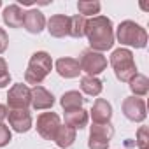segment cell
I'll list each match as a JSON object with an SVG mask.
<instances>
[{
	"mask_svg": "<svg viewBox=\"0 0 149 149\" xmlns=\"http://www.w3.org/2000/svg\"><path fill=\"white\" fill-rule=\"evenodd\" d=\"M84 35L90 40V46L93 51L102 53L114 46V32H112V21L105 16H95L91 19H86V30Z\"/></svg>",
	"mask_w": 149,
	"mask_h": 149,
	"instance_id": "6da1fadb",
	"label": "cell"
},
{
	"mask_svg": "<svg viewBox=\"0 0 149 149\" xmlns=\"http://www.w3.org/2000/svg\"><path fill=\"white\" fill-rule=\"evenodd\" d=\"M53 68V60L46 51H37L32 54L28 61V68L25 72V81L33 86H40V83L46 79V76Z\"/></svg>",
	"mask_w": 149,
	"mask_h": 149,
	"instance_id": "7a4b0ae2",
	"label": "cell"
},
{
	"mask_svg": "<svg viewBox=\"0 0 149 149\" xmlns=\"http://www.w3.org/2000/svg\"><path fill=\"white\" fill-rule=\"evenodd\" d=\"M111 65L114 68L116 77L121 83H130L137 76V65L133 61V54L130 49L119 47L111 54Z\"/></svg>",
	"mask_w": 149,
	"mask_h": 149,
	"instance_id": "3957f363",
	"label": "cell"
},
{
	"mask_svg": "<svg viewBox=\"0 0 149 149\" xmlns=\"http://www.w3.org/2000/svg\"><path fill=\"white\" fill-rule=\"evenodd\" d=\"M116 37H118V40L121 44L133 46V47H139V49L146 47V44H147V33H146V30L140 25H137L135 21H130V19L119 23Z\"/></svg>",
	"mask_w": 149,
	"mask_h": 149,
	"instance_id": "277c9868",
	"label": "cell"
},
{
	"mask_svg": "<svg viewBox=\"0 0 149 149\" xmlns=\"http://www.w3.org/2000/svg\"><path fill=\"white\" fill-rule=\"evenodd\" d=\"M77 61H79L81 70H84L91 77H95L97 74H100L107 68V58L102 53H97L93 49H84Z\"/></svg>",
	"mask_w": 149,
	"mask_h": 149,
	"instance_id": "5b68a950",
	"label": "cell"
},
{
	"mask_svg": "<svg viewBox=\"0 0 149 149\" xmlns=\"http://www.w3.org/2000/svg\"><path fill=\"white\" fill-rule=\"evenodd\" d=\"M112 135H114V128H112L111 123H105V125L93 123V126L90 130L88 147L90 149H107Z\"/></svg>",
	"mask_w": 149,
	"mask_h": 149,
	"instance_id": "8992f818",
	"label": "cell"
},
{
	"mask_svg": "<svg viewBox=\"0 0 149 149\" xmlns=\"http://www.w3.org/2000/svg\"><path fill=\"white\" fill-rule=\"evenodd\" d=\"M7 104L11 107V111H19V109H26L32 104V91L26 84L19 83L14 84L9 93H7Z\"/></svg>",
	"mask_w": 149,
	"mask_h": 149,
	"instance_id": "52a82bcc",
	"label": "cell"
},
{
	"mask_svg": "<svg viewBox=\"0 0 149 149\" xmlns=\"http://www.w3.org/2000/svg\"><path fill=\"white\" fill-rule=\"evenodd\" d=\"M60 126V116L54 112H42L37 118V132L46 140H54Z\"/></svg>",
	"mask_w": 149,
	"mask_h": 149,
	"instance_id": "ba28073f",
	"label": "cell"
},
{
	"mask_svg": "<svg viewBox=\"0 0 149 149\" xmlns=\"http://www.w3.org/2000/svg\"><path fill=\"white\" fill-rule=\"evenodd\" d=\"M123 114L130 119V121H144L147 112H146V102L142 98L137 97H128L123 100Z\"/></svg>",
	"mask_w": 149,
	"mask_h": 149,
	"instance_id": "9c48e42d",
	"label": "cell"
},
{
	"mask_svg": "<svg viewBox=\"0 0 149 149\" xmlns=\"http://www.w3.org/2000/svg\"><path fill=\"white\" fill-rule=\"evenodd\" d=\"M32 107L35 111H44V109H51L54 104V97L51 91H47L44 86H33L32 90Z\"/></svg>",
	"mask_w": 149,
	"mask_h": 149,
	"instance_id": "30bf717a",
	"label": "cell"
},
{
	"mask_svg": "<svg viewBox=\"0 0 149 149\" xmlns=\"http://www.w3.org/2000/svg\"><path fill=\"white\" fill-rule=\"evenodd\" d=\"M9 116V125L13 126L14 132L18 133H25L32 128V116L26 109H19V111H11L7 112Z\"/></svg>",
	"mask_w": 149,
	"mask_h": 149,
	"instance_id": "8fae6325",
	"label": "cell"
},
{
	"mask_svg": "<svg viewBox=\"0 0 149 149\" xmlns=\"http://www.w3.org/2000/svg\"><path fill=\"white\" fill-rule=\"evenodd\" d=\"M68 28H70V18L65 16V14L51 16V19L47 21V32L56 39H61V37L68 35Z\"/></svg>",
	"mask_w": 149,
	"mask_h": 149,
	"instance_id": "7c38bea8",
	"label": "cell"
},
{
	"mask_svg": "<svg viewBox=\"0 0 149 149\" xmlns=\"http://www.w3.org/2000/svg\"><path fill=\"white\" fill-rule=\"evenodd\" d=\"M23 26L26 28V32L30 33H40L46 26V18L40 11L37 9H30L25 13V19H23Z\"/></svg>",
	"mask_w": 149,
	"mask_h": 149,
	"instance_id": "4fadbf2b",
	"label": "cell"
},
{
	"mask_svg": "<svg viewBox=\"0 0 149 149\" xmlns=\"http://www.w3.org/2000/svg\"><path fill=\"white\" fill-rule=\"evenodd\" d=\"M91 118H93V123L97 125H105L111 121L112 118V107L107 100L104 98H97L95 104H93V109H91Z\"/></svg>",
	"mask_w": 149,
	"mask_h": 149,
	"instance_id": "5bb4252c",
	"label": "cell"
},
{
	"mask_svg": "<svg viewBox=\"0 0 149 149\" xmlns=\"http://www.w3.org/2000/svg\"><path fill=\"white\" fill-rule=\"evenodd\" d=\"M56 72L65 79H74L81 74L79 61L74 58H60L56 60Z\"/></svg>",
	"mask_w": 149,
	"mask_h": 149,
	"instance_id": "9a60e30c",
	"label": "cell"
},
{
	"mask_svg": "<svg viewBox=\"0 0 149 149\" xmlns=\"http://www.w3.org/2000/svg\"><path fill=\"white\" fill-rule=\"evenodd\" d=\"M2 19L7 26L11 28H19L23 26V19H25V13L21 11L19 6L13 4V6H7L4 9V14H2Z\"/></svg>",
	"mask_w": 149,
	"mask_h": 149,
	"instance_id": "2e32d148",
	"label": "cell"
},
{
	"mask_svg": "<svg viewBox=\"0 0 149 149\" xmlns=\"http://www.w3.org/2000/svg\"><path fill=\"white\" fill-rule=\"evenodd\" d=\"M65 125L70 126V128H74V130L86 128V125H88V112L84 109L65 111Z\"/></svg>",
	"mask_w": 149,
	"mask_h": 149,
	"instance_id": "e0dca14e",
	"label": "cell"
},
{
	"mask_svg": "<svg viewBox=\"0 0 149 149\" xmlns=\"http://www.w3.org/2000/svg\"><path fill=\"white\" fill-rule=\"evenodd\" d=\"M60 104L65 111H74V109H83V104H84V98L79 91H67L61 95L60 98Z\"/></svg>",
	"mask_w": 149,
	"mask_h": 149,
	"instance_id": "ac0fdd59",
	"label": "cell"
},
{
	"mask_svg": "<svg viewBox=\"0 0 149 149\" xmlns=\"http://www.w3.org/2000/svg\"><path fill=\"white\" fill-rule=\"evenodd\" d=\"M76 140V130L70 128V126H60L56 137H54V142L58 144V147L65 149V147H70Z\"/></svg>",
	"mask_w": 149,
	"mask_h": 149,
	"instance_id": "d6986e66",
	"label": "cell"
},
{
	"mask_svg": "<svg viewBox=\"0 0 149 149\" xmlns=\"http://www.w3.org/2000/svg\"><path fill=\"white\" fill-rule=\"evenodd\" d=\"M102 81L98 77H91V76H84L81 77V90L90 95V97H97L102 93Z\"/></svg>",
	"mask_w": 149,
	"mask_h": 149,
	"instance_id": "ffe728a7",
	"label": "cell"
},
{
	"mask_svg": "<svg viewBox=\"0 0 149 149\" xmlns=\"http://www.w3.org/2000/svg\"><path fill=\"white\" fill-rule=\"evenodd\" d=\"M130 90L135 97H144L149 91V79L142 74H137V76L130 81Z\"/></svg>",
	"mask_w": 149,
	"mask_h": 149,
	"instance_id": "44dd1931",
	"label": "cell"
},
{
	"mask_svg": "<svg viewBox=\"0 0 149 149\" xmlns=\"http://www.w3.org/2000/svg\"><path fill=\"white\" fill-rule=\"evenodd\" d=\"M84 30H86V18H83L81 14L70 18L68 35H72L74 39H81V37H84Z\"/></svg>",
	"mask_w": 149,
	"mask_h": 149,
	"instance_id": "7402d4cb",
	"label": "cell"
},
{
	"mask_svg": "<svg viewBox=\"0 0 149 149\" xmlns=\"http://www.w3.org/2000/svg\"><path fill=\"white\" fill-rule=\"evenodd\" d=\"M77 9L81 13V16H93V14H98L100 11V2H86V0H81L77 2Z\"/></svg>",
	"mask_w": 149,
	"mask_h": 149,
	"instance_id": "603a6c76",
	"label": "cell"
},
{
	"mask_svg": "<svg viewBox=\"0 0 149 149\" xmlns=\"http://www.w3.org/2000/svg\"><path fill=\"white\" fill-rule=\"evenodd\" d=\"M137 146L139 149H149V128L140 126L137 130Z\"/></svg>",
	"mask_w": 149,
	"mask_h": 149,
	"instance_id": "cb8c5ba5",
	"label": "cell"
},
{
	"mask_svg": "<svg viewBox=\"0 0 149 149\" xmlns=\"http://www.w3.org/2000/svg\"><path fill=\"white\" fill-rule=\"evenodd\" d=\"M11 83V74L7 70V63L4 58H0V88H6Z\"/></svg>",
	"mask_w": 149,
	"mask_h": 149,
	"instance_id": "d4e9b609",
	"label": "cell"
},
{
	"mask_svg": "<svg viewBox=\"0 0 149 149\" xmlns=\"http://www.w3.org/2000/svg\"><path fill=\"white\" fill-rule=\"evenodd\" d=\"M11 142V130L6 125H0V147H4Z\"/></svg>",
	"mask_w": 149,
	"mask_h": 149,
	"instance_id": "484cf974",
	"label": "cell"
},
{
	"mask_svg": "<svg viewBox=\"0 0 149 149\" xmlns=\"http://www.w3.org/2000/svg\"><path fill=\"white\" fill-rule=\"evenodd\" d=\"M7 44H9V37H7L4 28H0V54L7 49Z\"/></svg>",
	"mask_w": 149,
	"mask_h": 149,
	"instance_id": "4316f807",
	"label": "cell"
},
{
	"mask_svg": "<svg viewBox=\"0 0 149 149\" xmlns=\"http://www.w3.org/2000/svg\"><path fill=\"white\" fill-rule=\"evenodd\" d=\"M7 118V107L0 104V125H2V121Z\"/></svg>",
	"mask_w": 149,
	"mask_h": 149,
	"instance_id": "83f0119b",
	"label": "cell"
},
{
	"mask_svg": "<svg viewBox=\"0 0 149 149\" xmlns=\"http://www.w3.org/2000/svg\"><path fill=\"white\" fill-rule=\"evenodd\" d=\"M0 6H2V2H0Z\"/></svg>",
	"mask_w": 149,
	"mask_h": 149,
	"instance_id": "f1b7e54d",
	"label": "cell"
}]
</instances>
